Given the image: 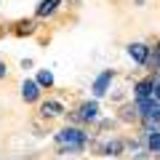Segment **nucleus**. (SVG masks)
<instances>
[{"mask_svg":"<svg viewBox=\"0 0 160 160\" xmlns=\"http://www.w3.org/2000/svg\"><path fill=\"white\" fill-rule=\"evenodd\" d=\"M155 99H158V102H160V78L155 80Z\"/></svg>","mask_w":160,"mask_h":160,"instance_id":"nucleus-15","label":"nucleus"},{"mask_svg":"<svg viewBox=\"0 0 160 160\" xmlns=\"http://www.w3.org/2000/svg\"><path fill=\"white\" fill-rule=\"evenodd\" d=\"M35 80L40 83V88H51L53 86V72H51V69H40Z\"/></svg>","mask_w":160,"mask_h":160,"instance_id":"nucleus-13","label":"nucleus"},{"mask_svg":"<svg viewBox=\"0 0 160 160\" xmlns=\"http://www.w3.org/2000/svg\"><path fill=\"white\" fill-rule=\"evenodd\" d=\"M112 78H115V69H104V72L99 75L96 80H93V86H91V93H93V99H102V96H107V91H109V83H112Z\"/></svg>","mask_w":160,"mask_h":160,"instance_id":"nucleus-3","label":"nucleus"},{"mask_svg":"<svg viewBox=\"0 0 160 160\" xmlns=\"http://www.w3.org/2000/svg\"><path fill=\"white\" fill-rule=\"evenodd\" d=\"M22 99L27 104H32V102L40 99V83H38V80H24V83H22Z\"/></svg>","mask_w":160,"mask_h":160,"instance_id":"nucleus-5","label":"nucleus"},{"mask_svg":"<svg viewBox=\"0 0 160 160\" xmlns=\"http://www.w3.org/2000/svg\"><path fill=\"white\" fill-rule=\"evenodd\" d=\"M144 142H147V149L155 155H160V131L152 128V131H144Z\"/></svg>","mask_w":160,"mask_h":160,"instance_id":"nucleus-12","label":"nucleus"},{"mask_svg":"<svg viewBox=\"0 0 160 160\" xmlns=\"http://www.w3.org/2000/svg\"><path fill=\"white\" fill-rule=\"evenodd\" d=\"M128 56L136 64H147L149 62V46L147 43H131V46H128Z\"/></svg>","mask_w":160,"mask_h":160,"instance_id":"nucleus-4","label":"nucleus"},{"mask_svg":"<svg viewBox=\"0 0 160 160\" xmlns=\"http://www.w3.org/2000/svg\"><path fill=\"white\" fill-rule=\"evenodd\" d=\"M149 120H155V123H160V107H158V109H155V112H152V115H149Z\"/></svg>","mask_w":160,"mask_h":160,"instance_id":"nucleus-16","label":"nucleus"},{"mask_svg":"<svg viewBox=\"0 0 160 160\" xmlns=\"http://www.w3.org/2000/svg\"><path fill=\"white\" fill-rule=\"evenodd\" d=\"M123 123H136V120H142V112H139L136 102L133 104H126V107H120V115H118Z\"/></svg>","mask_w":160,"mask_h":160,"instance_id":"nucleus-10","label":"nucleus"},{"mask_svg":"<svg viewBox=\"0 0 160 160\" xmlns=\"http://www.w3.org/2000/svg\"><path fill=\"white\" fill-rule=\"evenodd\" d=\"M142 3H144V0H136V6H142Z\"/></svg>","mask_w":160,"mask_h":160,"instance_id":"nucleus-17","label":"nucleus"},{"mask_svg":"<svg viewBox=\"0 0 160 160\" xmlns=\"http://www.w3.org/2000/svg\"><path fill=\"white\" fill-rule=\"evenodd\" d=\"M80 118H83V123H93V120H99V102L96 99H91V102L80 104Z\"/></svg>","mask_w":160,"mask_h":160,"instance_id":"nucleus-7","label":"nucleus"},{"mask_svg":"<svg viewBox=\"0 0 160 160\" xmlns=\"http://www.w3.org/2000/svg\"><path fill=\"white\" fill-rule=\"evenodd\" d=\"M59 3H62V0H40V3H38V8H35V16H38V19L51 16V13L59 8Z\"/></svg>","mask_w":160,"mask_h":160,"instance_id":"nucleus-11","label":"nucleus"},{"mask_svg":"<svg viewBox=\"0 0 160 160\" xmlns=\"http://www.w3.org/2000/svg\"><path fill=\"white\" fill-rule=\"evenodd\" d=\"M96 152L99 155H107V158H120V155L126 152V142L123 139H118V136H109V139H104V142H99L96 144Z\"/></svg>","mask_w":160,"mask_h":160,"instance_id":"nucleus-2","label":"nucleus"},{"mask_svg":"<svg viewBox=\"0 0 160 160\" xmlns=\"http://www.w3.org/2000/svg\"><path fill=\"white\" fill-rule=\"evenodd\" d=\"M62 112H64V104L56 102V99H51V102H43V104H40V118H46V120L59 118Z\"/></svg>","mask_w":160,"mask_h":160,"instance_id":"nucleus-6","label":"nucleus"},{"mask_svg":"<svg viewBox=\"0 0 160 160\" xmlns=\"http://www.w3.org/2000/svg\"><path fill=\"white\" fill-rule=\"evenodd\" d=\"M6 75H8V67H6V62H0V80L6 78Z\"/></svg>","mask_w":160,"mask_h":160,"instance_id":"nucleus-14","label":"nucleus"},{"mask_svg":"<svg viewBox=\"0 0 160 160\" xmlns=\"http://www.w3.org/2000/svg\"><path fill=\"white\" fill-rule=\"evenodd\" d=\"M158 69H160V62H158Z\"/></svg>","mask_w":160,"mask_h":160,"instance_id":"nucleus-18","label":"nucleus"},{"mask_svg":"<svg viewBox=\"0 0 160 160\" xmlns=\"http://www.w3.org/2000/svg\"><path fill=\"white\" fill-rule=\"evenodd\" d=\"M35 29H38L35 19H19V22L13 24L11 32H13V35H19V38H24V35H35Z\"/></svg>","mask_w":160,"mask_h":160,"instance_id":"nucleus-9","label":"nucleus"},{"mask_svg":"<svg viewBox=\"0 0 160 160\" xmlns=\"http://www.w3.org/2000/svg\"><path fill=\"white\" fill-rule=\"evenodd\" d=\"M53 142H56V147H59L62 155H80L88 147V133H83L78 126H64L53 136Z\"/></svg>","mask_w":160,"mask_h":160,"instance_id":"nucleus-1","label":"nucleus"},{"mask_svg":"<svg viewBox=\"0 0 160 160\" xmlns=\"http://www.w3.org/2000/svg\"><path fill=\"white\" fill-rule=\"evenodd\" d=\"M133 96L136 99H147V96H155V78H144L133 86Z\"/></svg>","mask_w":160,"mask_h":160,"instance_id":"nucleus-8","label":"nucleus"}]
</instances>
